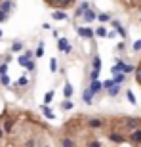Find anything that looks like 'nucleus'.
Returning a JSON list of instances; mask_svg holds the SVG:
<instances>
[{"label":"nucleus","mask_w":141,"mask_h":147,"mask_svg":"<svg viewBox=\"0 0 141 147\" xmlns=\"http://www.w3.org/2000/svg\"><path fill=\"white\" fill-rule=\"evenodd\" d=\"M8 75V63H0V76Z\"/></svg>","instance_id":"nucleus-32"},{"label":"nucleus","mask_w":141,"mask_h":147,"mask_svg":"<svg viewBox=\"0 0 141 147\" xmlns=\"http://www.w3.org/2000/svg\"><path fill=\"white\" fill-rule=\"evenodd\" d=\"M63 94H65L67 99H70L73 98V86H70V84H65V86H63Z\"/></svg>","instance_id":"nucleus-21"},{"label":"nucleus","mask_w":141,"mask_h":147,"mask_svg":"<svg viewBox=\"0 0 141 147\" xmlns=\"http://www.w3.org/2000/svg\"><path fill=\"white\" fill-rule=\"evenodd\" d=\"M126 98H128V101H130L132 105H136V96H134L132 90H126Z\"/></svg>","instance_id":"nucleus-25"},{"label":"nucleus","mask_w":141,"mask_h":147,"mask_svg":"<svg viewBox=\"0 0 141 147\" xmlns=\"http://www.w3.org/2000/svg\"><path fill=\"white\" fill-rule=\"evenodd\" d=\"M61 147H76L78 143H76L75 136H67V134H63V138H61Z\"/></svg>","instance_id":"nucleus-5"},{"label":"nucleus","mask_w":141,"mask_h":147,"mask_svg":"<svg viewBox=\"0 0 141 147\" xmlns=\"http://www.w3.org/2000/svg\"><path fill=\"white\" fill-rule=\"evenodd\" d=\"M109 140H111L113 143H124L126 142L124 134H120L118 130H111V132H109Z\"/></svg>","instance_id":"nucleus-3"},{"label":"nucleus","mask_w":141,"mask_h":147,"mask_svg":"<svg viewBox=\"0 0 141 147\" xmlns=\"http://www.w3.org/2000/svg\"><path fill=\"white\" fill-rule=\"evenodd\" d=\"M15 84H17L19 88H27V86H29V78H27V76H19V80H17Z\"/></svg>","instance_id":"nucleus-22"},{"label":"nucleus","mask_w":141,"mask_h":147,"mask_svg":"<svg viewBox=\"0 0 141 147\" xmlns=\"http://www.w3.org/2000/svg\"><path fill=\"white\" fill-rule=\"evenodd\" d=\"M93 34H97V36H107V29L105 27H97L93 31Z\"/></svg>","instance_id":"nucleus-27"},{"label":"nucleus","mask_w":141,"mask_h":147,"mask_svg":"<svg viewBox=\"0 0 141 147\" xmlns=\"http://www.w3.org/2000/svg\"><path fill=\"white\" fill-rule=\"evenodd\" d=\"M42 115L46 117V119H54V117H55V115H54V111L50 109L48 105H42Z\"/></svg>","instance_id":"nucleus-19"},{"label":"nucleus","mask_w":141,"mask_h":147,"mask_svg":"<svg viewBox=\"0 0 141 147\" xmlns=\"http://www.w3.org/2000/svg\"><path fill=\"white\" fill-rule=\"evenodd\" d=\"M86 147H103V145H101V142H99V140H90Z\"/></svg>","instance_id":"nucleus-30"},{"label":"nucleus","mask_w":141,"mask_h":147,"mask_svg":"<svg viewBox=\"0 0 141 147\" xmlns=\"http://www.w3.org/2000/svg\"><path fill=\"white\" fill-rule=\"evenodd\" d=\"M61 109H63V111H70V109H73V101H69V99L61 101Z\"/></svg>","instance_id":"nucleus-24"},{"label":"nucleus","mask_w":141,"mask_h":147,"mask_svg":"<svg viewBox=\"0 0 141 147\" xmlns=\"http://www.w3.org/2000/svg\"><path fill=\"white\" fill-rule=\"evenodd\" d=\"M0 84H2V86H10V76H8V75L0 76Z\"/></svg>","instance_id":"nucleus-31"},{"label":"nucleus","mask_w":141,"mask_h":147,"mask_svg":"<svg viewBox=\"0 0 141 147\" xmlns=\"http://www.w3.org/2000/svg\"><path fill=\"white\" fill-rule=\"evenodd\" d=\"M0 38H2V29H0Z\"/></svg>","instance_id":"nucleus-41"},{"label":"nucleus","mask_w":141,"mask_h":147,"mask_svg":"<svg viewBox=\"0 0 141 147\" xmlns=\"http://www.w3.org/2000/svg\"><path fill=\"white\" fill-rule=\"evenodd\" d=\"M52 99H54V90H50V92L44 94V105H50V103H52Z\"/></svg>","instance_id":"nucleus-20"},{"label":"nucleus","mask_w":141,"mask_h":147,"mask_svg":"<svg viewBox=\"0 0 141 147\" xmlns=\"http://www.w3.org/2000/svg\"><path fill=\"white\" fill-rule=\"evenodd\" d=\"M139 50H141V38L137 42H134V52H139Z\"/></svg>","instance_id":"nucleus-38"},{"label":"nucleus","mask_w":141,"mask_h":147,"mask_svg":"<svg viewBox=\"0 0 141 147\" xmlns=\"http://www.w3.org/2000/svg\"><path fill=\"white\" fill-rule=\"evenodd\" d=\"M88 90H90L93 96H97V94L103 90V82L99 80V78H97V80H92V82H90V88H88Z\"/></svg>","instance_id":"nucleus-6"},{"label":"nucleus","mask_w":141,"mask_h":147,"mask_svg":"<svg viewBox=\"0 0 141 147\" xmlns=\"http://www.w3.org/2000/svg\"><path fill=\"white\" fill-rule=\"evenodd\" d=\"M111 25H113V27L116 29V31H118V34H120V36H122V38H126V29L122 27V25H120V21H113Z\"/></svg>","instance_id":"nucleus-15"},{"label":"nucleus","mask_w":141,"mask_h":147,"mask_svg":"<svg viewBox=\"0 0 141 147\" xmlns=\"http://www.w3.org/2000/svg\"><path fill=\"white\" fill-rule=\"evenodd\" d=\"M84 21H88V23H92V21H95V19H97V13H95V10H93V8H88L86 11H84Z\"/></svg>","instance_id":"nucleus-9"},{"label":"nucleus","mask_w":141,"mask_h":147,"mask_svg":"<svg viewBox=\"0 0 141 147\" xmlns=\"http://www.w3.org/2000/svg\"><path fill=\"white\" fill-rule=\"evenodd\" d=\"M2 140H4V130L0 128V142H2Z\"/></svg>","instance_id":"nucleus-40"},{"label":"nucleus","mask_w":141,"mask_h":147,"mask_svg":"<svg viewBox=\"0 0 141 147\" xmlns=\"http://www.w3.org/2000/svg\"><path fill=\"white\" fill-rule=\"evenodd\" d=\"M120 122H122L126 132H134L137 128H141V119H136V117H122Z\"/></svg>","instance_id":"nucleus-1"},{"label":"nucleus","mask_w":141,"mask_h":147,"mask_svg":"<svg viewBox=\"0 0 141 147\" xmlns=\"http://www.w3.org/2000/svg\"><path fill=\"white\" fill-rule=\"evenodd\" d=\"M11 10H13V2H11V0H2V4H0V11H4L6 16H10Z\"/></svg>","instance_id":"nucleus-11"},{"label":"nucleus","mask_w":141,"mask_h":147,"mask_svg":"<svg viewBox=\"0 0 141 147\" xmlns=\"http://www.w3.org/2000/svg\"><path fill=\"white\" fill-rule=\"evenodd\" d=\"M134 75H136V80L141 84V65H139V67H136V71H134Z\"/></svg>","instance_id":"nucleus-33"},{"label":"nucleus","mask_w":141,"mask_h":147,"mask_svg":"<svg viewBox=\"0 0 141 147\" xmlns=\"http://www.w3.org/2000/svg\"><path fill=\"white\" fill-rule=\"evenodd\" d=\"M6 19H8V16H6L4 11H0V23H4V21H6Z\"/></svg>","instance_id":"nucleus-39"},{"label":"nucleus","mask_w":141,"mask_h":147,"mask_svg":"<svg viewBox=\"0 0 141 147\" xmlns=\"http://www.w3.org/2000/svg\"><path fill=\"white\" fill-rule=\"evenodd\" d=\"M118 92H120V86H118V84H113V86H111V88L107 90V94L111 96V98H114V96H118Z\"/></svg>","instance_id":"nucleus-18"},{"label":"nucleus","mask_w":141,"mask_h":147,"mask_svg":"<svg viewBox=\"0 0 141 147\" xmlns=\"http://www.w3.org/2000/svg\"><path fill=\"white\" fill-rule=\"evenodd\" d=\"M23 50V42H19V40H15V42H11V52L15 54V52H21Z\"/></svg>","instance_id":"nucleus-23"},{"label":"nucleus","mask_w":141,"mask_h":147,"mask_svg":"<svg viewBox=\"0 0 141 147\" xmlns=\"http://www.w3.org/2000/svg\"><path fill=\"white\" fill-rule=\"evenodd\" d=\"M70 4H73V0H57V2H55V8H59V10L65 11V8H69Z\"/></svg>","instance_id":"nucleus-14"},{"label":"nucleus","mask_w":141,"mask_h":147,"mask_svg":"<svg viewBox=\"0 0 141 147\" xmlns=\"http://www.w3.org/2000/svg\"><path fill=\"white\" fill-rule=\"evenodd\" d=\"M57 48H59L61 52H65V54H70V50H73L67 38H57Z\"/></svg>","instance_id":"nucleus-7"},{"label":"nucleus","mask_w":141,"mask_h":147,"mask_svg":"<svg viewBox=\"0 0 141 147\" xmlns=\"http://www.w3.org/2000/svg\"><path fill=\"white\" fill-rule=\"evenodd\" d=\"M25 69H27V71H34V69H36V63H34V61H29L27 65H25Z\"/></svg>","instance_id":"nucleus-36"},{"label":"nucleus","mask_w":141,"mask_h":147,"mask_svg":"<svg viewBox=\"0 0 141 147\" xmlns=\"http://www.w3.org/2000/svg\"><path fill=\"white\" fill-rule=\"evenodd\" d=\"M97 19H99L101 23H107V21H111V13H99Z\"/></svg>","instance_id":"nucleus-26"},{"label":"nucleus","mask_w":141,"mask_h":147,"mask_svg":"<svg viewBox=\"0 0 141 147\" xmlns=\"http://www.w3.org/2000/svg\"><path fill=\"white\" fill-rule=\"evenodd\" d=\"M76 33H78V36H82V38H93V31L88 29V27H78V25H76Z\"/></svg>","instance_id":"nucleus-8"},{"label":"nucleus","mask_w":141,"mask_h":147,"mask_svg":"<svg viewBox=\"0 0 141 147\" xmlns=\"http://www.w3.org/2000/svg\"><path fill=\"white\" fill-rule=\"evenodd\" d=\"M128 142L134 143V145H141V128H137V130L130 132V136H128Z\"/></svg>","instance_id":"nucleus-4"},{"label":"nucleus","mask_w":141,"mask_h":147,"mask_svg":"<svg viewBox=\"0 0 141 147\" xmlns=\"http://www.w3.org/2000/svg\"><path fill=\"white\" fill-rule=\"evenodd\" d=\"M23 55H25V59H27V61H33V50H25V54H23Z\"/></svg>","instance_id":"nucleus-35"},{"label":"nucleus","mask_w":141,"mask_h":147,"mask_svg":"<svg viewBox=\"0 0 141 147\" xmlns=\"http://www.w3.org/2000/svg\"><path fill=\"white\" fill-rule=\"evenodd\" d=\"M50 71H52V73L57 71V59H54V57L50 59Z\"/></svg>","instance_id":"nucleus-29"},{"label":"nucleus","mask_w":141,"mask_h":147,"mask_svg":"<svg viewBox=\"0 0 141 147\" xmlns=\"http://www.w3.org/2000/svg\"><path fill=\"white\" fill-rule=\"evenodd\" d=\"M113 84H114V80H113V78H109V80H105V82H103V90H109V88L113 86Z\"/></svg>","instance_id":"nucleus-34"},{"label":"nucleus","mask_w":141,"mask_h":147,"mask_svg":"<svg viewBox=\"0 0 141 147\" xmlns=\"http://www.w3.org/2000/svg\"><path fill=\"white\" fill-rule=\"evenodd\" d=\"M82 99H84V103H86V105H92L93 103V94L86 88V90H84V94H82Z\"/></svg>","instance_id":"nucleus-13"},{"label":"nucleus","mask_w":141,"mask_h":147,"mask_svg":"<svg viewBox=\"0 0 141 147\" xmlns=\"http://www.w3.org/2000/svg\"><path fill=\"white\" fill-rule=\"evenodd\" d=\"M105 120L103 119H86V126L90 130H99V128H103Z\"/></svg>","instance_id":"nucleus-2"},{"label":"nucleus","mask_w":141,"mask_h":147,"mask_svg":"<svg viewBox=\"0 0 141 147\" xmlns=\"http://www.w3.org/2000/svg\"><path fill=\"white\" fill-rule=\"evenodd\" d=\"M88 8H90V4H88L86 0H84V2H80V4H78V8L75 10V17H76V19H78V17H82V16H84V11H86Z\"/></svg>","instance_id":"nucleus-10"},{"label":"nucleus","mask_w":141,"mask_h":147,"mask_svg":"<svg viewBox=\"0 0 141 147\" xmlns=\"http://www.w3.org/2000/svg\"><path fill=\"white\" fill-rule=\"evenodd\" d=\"M113 80H114V84H118V86H120V84H124V82H126V75H124V73H116Z\"/></svg>","instance_id":"nucleus-17"},{"label":"nucleus","mask_w":141,"mask_h":147,"mask_svg":"<svg viewBox=\"0 0 141 147\" xmlns=\"http://www.w3.org/2000/svg\"><path fill=\"white\" fill-rule=\"evenodd\" d=\"M34 55H36V57H42V55H44V44L42 42L38 44V48H36V52H34Z\"/></svg>","instance_id":"nucleus-28"},{"label":"nucleus","mask_w":141,"mask_h":147,"mask_svg":"<svg viewBox=\"0 0 141 147\" xmlns=\"http://www.w3.org/2000/svg\"><path fill=\"white\" fill-rule=\"evenodd\" d=\"M52 17H54L55 21H65V19H67L69 16H67V13H65L63 10H55L54 13H52Z\"/></svg>","instance_id":"nucleus-12"},{"label":"nucleus","mask_w":141,"mask_h":147,"mask_svg":"<svg viewBox=\"0 0 141 147\" xmlns=\"http://www.w3.org/2000/svg\"><path fill=\"white\" fill-rule=\"evenodd\" d=\"M92 65H93V69H92V71H95V73H99V71H101V59H99V55H93Z\"/></svg>","instance_id":"nucleus-16"},{"label":"nucleus","mask_w":141,"mask_h":147,"mask_svg":"<svg viewBox=\"0 0 141 147\" xmlns=\"http://www.w3.org/2000/svg\"><path fill=\"white\" fill-rule=\"evenodd\" d=\"M17 63H19V65H23V67H25V65H27V63H29V61L25 59V55H19V57H17Z\"/></svg>","instance_id":"nucleus-37"}]
</instances>
